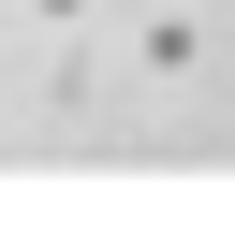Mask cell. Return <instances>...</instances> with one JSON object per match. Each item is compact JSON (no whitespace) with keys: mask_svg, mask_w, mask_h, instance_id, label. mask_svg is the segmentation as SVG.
I'll return each mask as SVG.
<instances>
[{"mask_svg":"<svg viewBox=\"0 0 235 250\" xmlns=\"http://www.w3.org/2000/svg\"><path fill=\"white\" fill-rule=\"evenodd\" d=\"M133 59H147L162 88H191V74H206V15H147V30H133Z\"/></svg>","mask_w":235,"mask_h":250,"instance_id":"obj_1","label":"cell"},{"mask_svg":"<svg viewBox=\"0 0 235 250\" xmlns=\"http://www.w3.org/2000/svg\"><path fill=\"white\" fill-rule=\"evenodd\" d=\"M30 15H88V0H30Z\"/></svg>","mask_w":235,"mask_h":250,"instance_id":"obj_2","label":"cell"}]
</instances>
